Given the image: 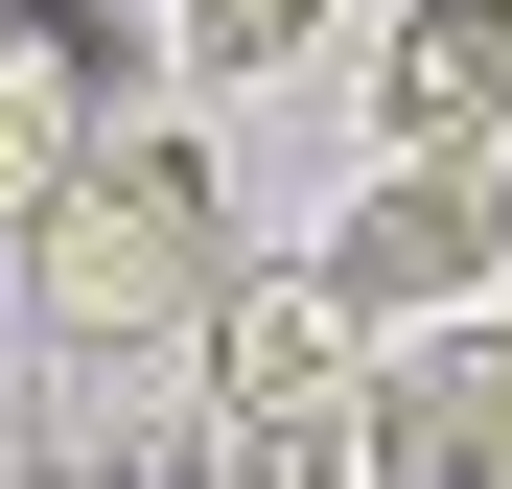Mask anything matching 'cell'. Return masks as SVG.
<instances>
[{
    "instance_id": "cell-3",
    "label": "cell",
    "mask_w": 512,
    "mask_h": 489,
    "mask_svg": "<svg viewBox=\"0 0 512 489\" xmlns=\"http://www.w3.org/2000/svg\"><path fill=\"white\" fill-rule=\"evenodd\" d=\"M350 466L373 489H512V326L466 303V326H396L373 350V396H350Z\"/></svg>"
},
{
    "instance_id": "cell-4",
    "label": "cell",
    "mask_w": 512,
    "mask_h": 489,
    "mask_svg": "<svg viewBox=\"0 0 512 489\" xmlns=\"http://www.w3.org/2000/svg\"><path fill=\"white\" fill-rule=\"evenodd\" d=\"M373 140H396V163H512V0H396Z\"/></svg>"
},
{
    "instance_id": "cell-7",
    "label": "cell",
    "mask_w": 512,
    "mask_h": 489,
    "mask_svg": "<svg viewBox=\"0 0 512 489\" xmlns=\"http://www.w3.org/2000/svg\"><path fill=\"white\" fill-rule=\"evenodd\" d=\"M163 24H187V70H210V94H256V70L326 24V0H163Z\"/></svg>"
},
{
    "instance_id": "cell-1",
    "label": "cell",
    "mask_w": 512,
    "mask_h": 489,
    "mask_svg": "<svg viewBox=\"0 0 512 489\" xmlns=\"http://www.w3.org/2000/svg\"><path fill=\"white\" fill-rule=\"evenodd\" d=\"M24 303L70 350H140V326H210L233 303V187L187 117H94V163L24 210Z\"/></svg>"
},
{
    "instance_id": "cell-6",
    "label": "cell",
    "mask_w": 512,
    "mask_h": 489,
    "mask_svg": "<svg viewBox=\"0 0 512 489\" xmlns=\"http://www.w3.org/2000/svg\"><path fill=\"white\" fill-rule=\"evenodd\" d=\"M210 350H233V420H303V396L350 373V326H326L303 280H233V303H210Z\"/></svg>"
},
{
    "instance_id": "cell-5",
    "label": "cell",
    "mask_w": 512,
    "mask_h": 489,
    "mask_svg": "<svg viewBox=\"0 0 512 489\" xmlns=\"http://www.w3.org/2000/svg\"><path fill=\"white\" fill-rule=\"evenodd\" d=\"M70 163H94V24H70V0H24V24H0V233H24Z\"/></svg>"
},
{
    "instance_id": "cell-2",
    "label": "cell",
    "mask_w": 512,
    "mask_h": 489,
    "mask_svg": "<svg viewBox=\"0 0 512 489\" xmlns=\"http://www.w3.org/2000/svg\"><path fill=\"white\" fill-rule=\"evenodd\" d=\"M489 280H512V163H373V187L326 210V257H303V303L373 326V350L396 326H466Z\"/></svg>"
}]
</instances>
